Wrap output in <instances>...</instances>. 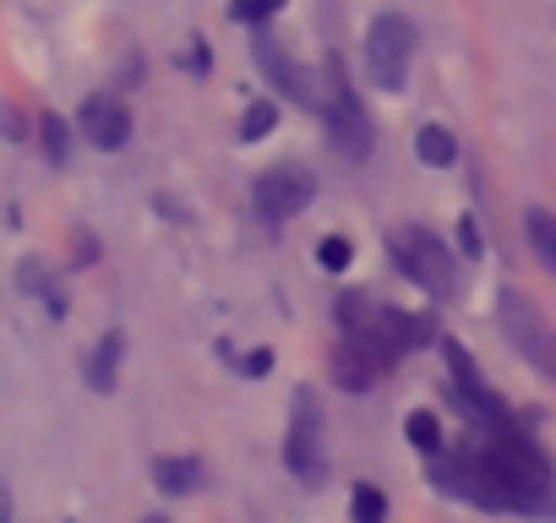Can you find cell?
Listing matches in <instances>:
<instances>
[{"mask_svg":"<svg viewBox=\"0 0 556 523\" xmlns=\"http://www.w3.org/2000/svg\"><path fill=\"white\" fill-rule=\"evenodd\" d=\"M0 523H12V490H7V480H0Z\"/></svg>","mask_w":556,"mask_h":523,"instance_id":"obj_24","label":"cell"},{"mask_svg":"<svg viewBox=\"0 0 556 523\" xmlns=\"http://www.w3.org/2000/svg\"><path fill=\"white\" fill-rule=\"evenodd\" d=\"M415 158L431 164V169H447V164L458 158L453 131H447V126H420V131H415Z\"/></svg>","mask_w":556,"mask_h":523,"instance_id":"obj_14","label":"cell"},{"mask_svg":"<svg viewBox=\"0 0 556 523\" xmlns=\"http://www.w3.org/2000/svg\"><path fill=\"white\" fill-rule=\"evenodd\" d=\"M458 245H464V256H480V229H475V218H458Z\"/></svg>","mask_w":556,"mask_h":523,"instance_id":"obj_23","label":"cell"},{"mask_svg":"<svg viewBox=\"0 0 556 523\" xmlns=\"http://www.w3.org/2000/svg\"><path fill=\"white\" fill-rule=\"evenodd\" d=\"M540 366H545V371H551V377H556V333H551V339H545V360H540Z\"/></svg>","mask_w":556,"mask_h":523,"instance_id":"obj_25","label":"cell"},{"mask_svg":"<svg viewBox=\"0 0 556 523\" xmlns=\"http://www.w3.org/2000/svg\"><path fill=\"white\" fill-rule=\"evenodd\" d=\"M502 328H507V339H518V349L540 366L545 360V339H540V322H534V306L523 301V295H502Z\"/></svg>","mask_w":556,"mask_h":523,"instance_id":"obj_11","label":"cell"},{"mask_svg":"<svg viewBox=\"0 0 556 523\" xmlns=\"http://www.w3.org/2000/svg\"><path fill=\"white\" fill-rule=\"evenodd\" d=\"M523 224H529V245L540 251V262L556 273V218H551L545 207H529V213H523Z\"/></svg>","mask_w":556,"mask_h":523,"instance_id":"obj_16","label":"cell"},{"mask_svg":"<svg viewBox=\"0 0 556 523\" xmlns=\"http://www.w3.org/2000/svg\"><path fill=\"white\" fill-rule=\"evenodd\" d=\"M202 458H159L153 463V485L159 490H169V496H186V490H197L202 485Z\"/></svg>","mask_w":556,"mask_h":523,"instance_id":"obj_13","label":"cell"},{"mask_svg":"<svg viewBox=\"0 0 556 523\" xmlns=\"http://www.w3.org/2000/svg\"><path fill=\"white\" fill-rule=\"evenodd\" d=\"M485 463V480L496 490V507H513V512H551V463L545 452L513 431V425H491L485 442H469Z\"/></svg>","mask_w":556,"mask_h":523,"instance_id":"obj_1","label":"cell"},{"mask_svg":"<svg viewBox=\"0 0 556 523\" xmlns=\"http://www.w3.org/2000/svg\"><path fill=\"white\" fill-rule=\"evenodd\" d=\"M256 61H262V72L273 77V88L278 93H290L301 110H317L323 115V77H312V72H301L285 50H278L273 39H256Z\"/></svg>","mask_w":556,"mask_h":523,"instance_id":"obj_9","label":"cell"},{"mask_svg":"<svg viewBox=\"0 0 556 523\" xmlns=\"http://www.w3.org/2000/svg\"><path fill=\"white\" fill-rule=\"evenodd\" d=\"M278 7H285V0H235L229 17H235V23H267Z\"/></svg>","mask_w":556,"mask_h":523,"instance_id":"obj_22","label":"cell"},{"mask_svg":"<svg viewBox=\"0 0 556 523\" xmlns=\"http://www.w3.org/2000/svg\"><path fill=\"white\" fill-rule=\"evenodd\" d=\"M404 436L420 447V452H442V420L431 409H409L404 414Z\"/></svg>","mask_w":556,"mask_h":523,"instance_id":"obj_17","label":"cell"},{"mask_svg":"<svg viewBox=\"0 0 556 523\" xmlns=\"http://www.w3.org/2000/svg\"><path fill=\"white\" fill-rule=\"evenodd\" d=\"M317 262H323L328 273H344L350 262H355V245H350L344 234H323V245H317Z\"/></svg>","mask_w":556,"mask_h":523,"instance_id":"obj_19","label":"cell"},{"mask_svg":"<svg viewBox=\"0 0 556 523\" xmlns=\"http://www.w3.org/2000/svg\"><path fill=\"white\" fill-rule=\"evenodd\" d=\"M273 120H278L273 99H256V104L245 110V120H240V137H245V142H262V137L273 131Z\"/></svg>","mask_w":556,"mask_h":523,"instance_id":"obj_20","label":"cell"},{"mask_svg":"<svg viewBox=\"0 0 556 523\" xmlns=\"http://www.w3.org/2000/svg\"><path fill=\"white\" fill-rule=\"evenodd\" d=\"M388 251H393L399 273H404L409 284H420V290H426V295H437V301H447V295H453V284H458L453 251H447L431 229L404 224V229H393V234H388Z\"/></svg>","mask_w":556,"mask_h":523,"instance_id":"obj_2","label":"cell"},{"mask_svg":"<svg viewBox=\"0 0 556 523\" xmlns=\"http://www.w3.org/2000/svg\"><path fill=\"white\" fill-rule=\"evenodd\" d=\"M442 355H447V371H453V393H458V404L491 431V425H513V414H507V404L491 393V382L475 371V360H469V349L458 344V339H442Z\"/></svg>","mask_w":556,"mask_h":523,"instance_id":"obj_6","label":"cell"},{"mask_svg":"<svg viewBox=\"0 0 556 523\" xmlns=\"http://www.w3.org/2000/svg\"><path fill=\"white\" fill-rule=\"evenodd\" d=\"M256 213L267 218V224H285V218H295L301 207H312V196H317V180H312V169H301V164H273V169H262L256 175Z\"/></svg>","mask_w":556,"mask_h":523,"instance_id":"obj_5","label":"cell"},{"mask_svg":"<svg viewBox=\"0 0 556 523\" xmlns=\"http://www.w3.org/2000/svg\"><path fill=\"white\" fill-rule=\"evenodd\" d=\"M355 523H388V496L377 485H355Z\"/></svg>","mask_w":556,"mask_h":523,"instance_id":"obj_21","label":"cell"},{"mask_svg":"<svg viewBox=\"0 0 556 523\" xmlns=\"http://www.w3.org/2000/svg\"><path fill=\"white\" fill-rule=\"evenodd\" d=\"M285 463L290 474L301 480H323V404L317 393H295V409H290V442H285Z\"/></svg>","mask_w":556,"mask_h":523,"instance_id":"obj_7","label":"cell"},{"mask_svg":"<svg viewBox=\"0 0 556 523\" xmlns=\"http://www.w3.org/2000/svg\"><path fill=\"white\" fill-rule=\"evenodd\" d=\"M371 333L393 349V355H409V349H420L426 339H431V322H420V317H404V311H377V322H371Z\"/></svg>","mask_w":556,"mask_h":523,"instance_id":"obj_12","label":"cell"},{"mask_svg":"<svg viewBox=\"0 0 556 523\" xmlns=\"http://www.w3.org/2000/svg\"><path fill=\"white\" fill-rule=\"evenodd\" d=\"M399 355L377 339V333H344V344L333 349V377L344 382V393H366Z\"/></svg>","mask_w":556,"mask_h":523,"instance_id":"obj_8","label":"cell"},{"mask_svg":"<svg viewBox=\"0 0 556 523\" xmlns=\"http://www.w3.org/2000/svg\"><path fill=\"white\" fill-rule=\"evenodd\" d=\"M409 55H415V23L399 17V12L377 17L371 34H366V66H371V82L388 88V93H399V88L409 82Z\"/></svg>","mask_w":556,"mask_h":523,"instance_id":"obj_4","label":"cell"},{"mask_svg":"<svg viewBox=\"0 0 556 523\" xmlns=\"http://www.w3.org/2000/svg\"><path fill=\"white\" fill-rule=\"evenodd\" d=\"M323 120H328V142H333L344 158H366V153H371V142H377L371 115H366V104H361V93L350 88V77H344L339 61L323 66Z\"/></svg>","mask_w":556,"mask_h":523,"instance_id":"obj_3","label":"cell"},{"mask_svg":"<svg viewBox=\"0 0 556 523\" xmlns=\"http://www.w3.org/2000/svg\"><path fill=\"white\" fill-rule=\"evenodd\" d=\"M39 131H45V153H50V164H66V153H72V126H66L61 115H45Z\"/></svg>","mask_w":556,"mask_h":523,"instance_id":"obj_18","label":"cell"},{"mask_svg":"<svg viewBox=\"0 0 556 523\" xmlns=\"http://www.w3.org/2000/svg\"><path fill=\"white\" fill-rule=\"evenodd\" d=\"M77 131H83L93 148L115 153V148H126V137H131V115H126V104H121V99L93 93V99L83 104V115H77Z\"/></svg>","mask_w":556,"mask_h":523,"instance_id":"obj_10","label":"cell"},{"mask_svg":"<svg viewBox=\"0 0 556 523\" xmlns=\"http://www.w3.org/2000/svg\"><path fill=\"white\" fill-rule=\"evenodd\" d=\"M121 355H126V333H104V344H99L93 360H88V382H93L99 393H115V366H121Z\"/></svg>","mask_w":556,"mask_h":523,"instance_id":"obj_15","label":"cell"},{"mask_svg":"<svg viewBox=\"0 0 556 523\" xmlns=\"http://www.w3.org/2000/svg\"><path fill=\"white\" fill-rule=\"evenodd\" d=\"M142 523H169V518H164V512H148V518H142Z\"/></svg>","mask_w":556,"mask_h":523,"instance_id":"obj_26","label":"cell"}]
</instances>
